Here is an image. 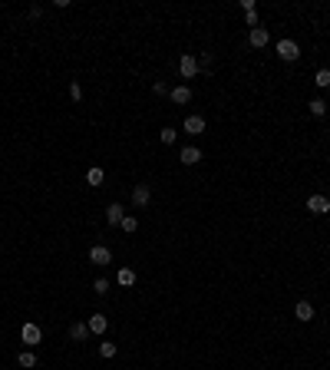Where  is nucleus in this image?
Segmentation results:
<instances>
[{
    "label": "nucleus",
    "mask_w": 330,
    "mask_h": 370,
    "mask_svg": "<svg viewBox=\"0 0 330 370\" xmlns=\"http://www.w3.org/2000/svg\"><path fill=\"white\" fill-rule=\"evenodd\" d=\"M99 357H116V344H112V340H103V344H99Z\"/></svg>",
    "instance_id": "23"
},
{
    "label": "nucleus",
    "mask_w": 330,
    "mask_h": 370,
    "mask_svg": "<svg viewBox=\"0 0 330 370\" xmlns=\"http://www.w3.org/2000/svg\"><path fill=\"white\" fill-rule=\"evenodd\" d=\"M86 334H89V324H86V320L69 324V337H73V340H86Z\"/></svg>",
    "instance_id": "13"
},
{
    "label": "nucleus",
    "mask_w": 330,
    "mask_h": 370,
    "mask_svg": "<svg viewBox=\"0 0 330 370\" xmlns=\"http://www.w3.org/2000/svg\"><path fill=\"white\" fill-rule=\"evenodd\" d=\"M198 69H212V53H201L198 57Z\"/></svg>",
    "instance_id": "25"
},
{
    "label": "nucleus",
    "mask_w": 330,
    "mask_h": 370,
    "mask_svg": "<svg viewBox=\"0 0 330 370\" xmlns=\"http://www.w3.org/2000/svg\"><path fill=\"white\" fill-rule=\"evenodd\" d=\"M307 212L311 215H327L330 212V199L327 195H311V199H307Z\"/></svg>",
    "instance_id": "4"
},
{
    "label": "nucleus",
    "mask_w": 330,
    "mask_h": 370,
    "mask_svg": "<svg viewBox=\"0 0 330 370\" xmlns=\"http://www.w3.org/2000/svg\"><path fill=\"white\" fill-rule=\"evenodd\" d=\"M152 93H156V96H165V93H168V86H165L162 80H156V83H152Z\"/></svg>",
    "instance_id": "26"
},
{
    "label": "nucleus",
    "mask_w": 330,
    "mask_h": 370,
    "mask_svg": "<svg viewBox=\"0 0 330 370\" xmlns=\"http://www.w3.org/2000/svg\"><path fill=\"white\" fill-rule=\"evenodd\" d=\"M159 139H162V145H172V142H175V139H179V132H175V129H172V126H165V129H162V132H159Z\"/></svg>",
    "instance_id": "21"
},
{
    "label": "nucleus",
    "mask_w": 330,
    "mask_h": 370,
    "mask_svg": "<svg viewBox=\"0 0 330 370\" xmlns=\"http://www.w3.org/2000/svg\"><path fill=\"white\" fill-rule=\"evenodd\" d=\"M86 324H89V334H106L109 317H106V314H93V317H89Z\"/></svg>",
    "instance_id": "10"
},
{
    "label": "nucleus",
    "mask_w": 330,
    "mask_h": 370,
    "mask_svg": "<svg viewBox=\"0 0 330 370\" xmlns=\"http://www.w3.org/2000/svg\"><path fill=\"white\" fill-rule=\"evenodd\" d=\"M168 96H172V103L185 106V103L192 100V89H188V86H175V89H168Z\"/></svg>",
    "instance_id": "12"
},
{
    "label": "nucleus",
    "mask_w": 330,
    "mask_h": 370,
    "mask_svg": "<svg viewBox=\"0 0 330 370\" xmlns=\"http://www.w3.org/2000/svg\"><path fill=\"white\" fill-rule=\"evenodd\" d=\"M248 40H251V46H268V40H271V37H268V30H264V27H255Z\"/></svg>",
    "instance_id": "14"
},
{
    "label": "nucleus",
    "mask_w": 330,
    "mask_h": 370,
    "mask_svg": "<svg viewBox=\"0 0 330 370\" xmlns=\"http://www.w3.org/2000/svg\"><path fill=\"white\" fill-rule=\"evenodd\" d=\"M17 364H20V367H27V370L37 367V354H33V351H23V354L17 357Z\"/></svg>",
    "instance_id": "17"
},
{
    "label": "nucleus",
    "mask_w": 330,
    "mask_h": 370,
    "mask_svg": "<svg viewBox=\"0 0 330 370\" xmlns=\"http://www.w3.org/2000/svg\"><path fill=\"white\" fill-rule=\"evenodd\" d=\"M307 109H311V116H317V119H320V116H327V103L324 100H311V103H307Z\"/></svg>",
    "instance_id": "16"
},
{
    "label": "nucleus",
    "mask_w": 330,
    "mask_h": 370,
    "mask_svg": "<svg viewBox=\"0 0 330 370\" xmlns=\"http://www.w3.org/2000/svg\"><path fill=\"white\" fill-rule=\"evenodd\" d=\"M122 218H125V208L119 205V202H112V205L106 208V221L109 225H122Z\"/></svg>",
    "instance_id": "11"
},
{
    "label": "nucleus",
    "mask_w": 330,
    "mask_h": 370,
    "mask_svg": "<svg viewBox=\"0 0 330 370\" xmlns=\"http://www.w3.org/2000/svg\"><path fill=\"white\" fill-rule=\"evenodd\" d=\"M314 83H317L320 89H327V86H330V69H327V66H324V69H317V76H314Z\"/></svg>",
    "instance_id": "22"
},
{
    "label": "nucleus",
    "mask_w": 330,
    "mask_h": 370,
    "mask_svg": "<svg viewBox=\"0 0 330 370\" xmlns=\"http://www.w3.org/2000/svg\"><path fill=\"white\" fill-rule=\"evenodd\" d=\"M244 20H248V27L255 30V27H258V10H248V13H244Z\"/></svg>",
    "instance_id": "27"
},
{
    "label": "nucleus",
    "mask_w": 330,
    "mask_h": 370,
    "mask_svg": "<svg viewBox=\"0 0 330 370\" xmlns=\"http://www.w3.org/2000/svg\"><path fill=\"white\" fill-rule=\"evenodd\" d=\"M69 96H73V100H76V103H80V100H83V86H80V83H76V80H73V83H69Z\"/></svg>",
    "instance_id": "24"
},
{
    "label": "nucleus",
    "mask_w": 330,
    "mask_h": 370,
    "mask_svg": "<svg viewBox=\"0 0 330 370\" xmlns=\"http://www.w3.org/2000/svg\"><path fill=\"white\" fill-rule=\"evenodd\" d=\"M274 50H277V57L284 60V63H294V60L300 57V46L294 43V40H281V43L274 46Z\"/></svg>",
    "instance_id": "2"
},
{
    "label": "nucleus",
    "mask_w": 330,
    "mask_h": 370,
    "mask_svg": "<svg viewBox=\"0 0 330 370\" xmlns=\"http://www.w3.org/2000/svg\"><path fill=\"white\" fill-rule=\"evenodd\" d=\"M109 288H112V284H109V278H96V281H93V291H96V294H109Z\"/></svg>",
    "instance_id": "20"
},
{
    "label": "nucleus",
    "mask_w": 330,
    "mask_h": 370,
    "mask_svg": "<svg viewBox=\"0 0 330 370\" xmlns=\"http://www.w3.org/2000/svg\"><path fill=\"white\" fill-rule=\"evenodd\" d=\"M294 317H297L300 324L314 320V304H311V301H297V304H294Z\"/></svg>",
    "instance_id": "9"
},
{
    "label": "nucleus",
    "mask_w": 330,
    "mask_h": 370,
    "mask_svg": "<svg viewBox=\"0 0 330 370\" xmlns=\"http://www.w3.org/2000/svg\"><path fill=\"white\" fill-rule=\"evenodd\" d=\"M179 73H182V80H195V76H198V57H195V53H182Z\"/></svg>",
    "instance_id": "1"
},
{
    "label": "nucleus",
    "mask_w": 330,
    "mask_h": 370,
    "mask_svg": "<svg viewBox=\"0 0 330 370\" xmlns=\"http://www.w3.org/2000/svg\"><path fill=\"white\" fill-rule=\"evenodd\" d=\"M132 202H136V208H145L152 202V188L149 185H136L132 188Z\"/></svg>",
    "instance_id": "7"
},
{
    "label": "nucleus",
    "mask_w": 330,
    "mask_h": 370,
    "mask_svg": "<svg viewBox=\"0 0 330 370\" xmlns=\"http://www.w3.org/2000/svg\"><path fill=\"white\" fill-rule=\"evenodd\" d=\"M103 179H106V176H103V169H96V165L86 172V182L93 185V188H96V185H103Z\"/></svg>",
    "instance_id": "18"
},
{
    "label": "nucleus",
    "mask_w": 330,
    "mask_h": 370,
    "mask_svg": "<svg viewBox=\"0 0 330 370\" xmlns=\"http://www.w3.org/2000/svg\"><path fill=\"white\" fill-rule=\"evenodd\" d=\"M179 162H182V165H198V162H201V149H195V145H185V149L179 152Z\"/></svg>",
    "instance_id": "8"
},
{
    "label": "nucleus",
    "mask_w": 330,
    "mask_h": 370,
    "mask_svg": "<svg viewBox=\"0 0 330 370\" xmlns=\"http://www.w3.org/2000/svg\"><path fill=\"white\" fill-rule=\"evenodd\" d=\"M20 337H23L27 347H37L40 340H43V331H40L37 324H23V327H20Z\"/></svg>",
    "instance_id": "3"
},
{
    "label": "nucleus",
    "mask_w": 330,
    "mask_h": 370,
    "mask_svg": "<svg viewBox=\"0 0 330 370\" xmlns=\"http://www.w3.org/2000/svg\"><path fill=\"white\" fill-rule=\"evenodd\" d=\"M116 281L122 284V288H129V284H136V271H132V268H119Z\"/></svg>",
    "instance_id": "15"
},
{
    "label": "nucleus",
    "mask_w": 330,
    "mask_h": 370,
    "mask_svg": "<svg viewBox=\"0 0 330 370\" xmlns=\"http://www.w3.org/2000/svg\"><path fill=\"white\" fill-rule=\"evenodd\" d=\"M89 261L99 264V268H103V264H112V251L103 248V245H93V248H89Z\"/></svg>",
    "instance_id": "5"
},
{
    "label": "nucleus",
    "mask_w": 330,
    "mask_h": 370,
    "mask_svg": "<svg viewBox=\"0 0 330 370\" xmlns=\"http://www.w3.org/2000/svg\"><path fill=\"white\" fill-rule=\"evenodd\" d=\"M119 228H122L125 235H132V232L139 228V218H136V215H125V218H122V225H119Z\"/></svg>",
    "instance_id": "19"
},
{
    "label": "nucleus",
    "mask_w": 330,
    "mask_h": 370,
    "mask_svg": "<svg viewBox=\"0 0 330 370\" xmlns=\"http://www.w3.org/2000/svg\"><path fill=\"white\" fill-rule=\"evenodd\" d=\"M182 129H185L188 136H201V132H205V119H201V116H185Z\"/></svg>",
    "instance_id": "6"
}]
</instances>
